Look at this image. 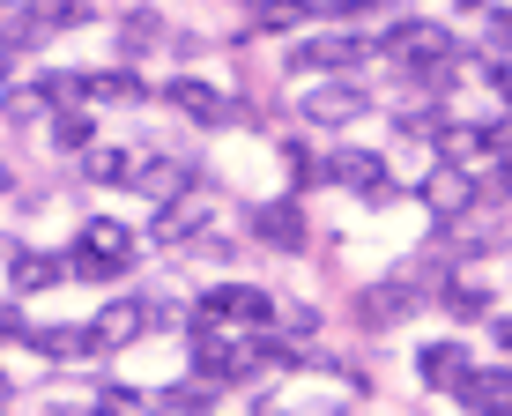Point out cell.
I'll return each mask as SVG.
<instances>
[{
  "label": "cell",
  "instance_id": "14",
  "mask_svg": "<svg viewBox=\"0 0 512 416\" xmlns=\"http://www.w3.org/2000/svg\"><path fill=\"white\" fill-rule=\"evenodd\" d=\"M401 312H416V290H409V283H372V290L357 298V320H364V327H394Z\"/></svg>",
  "mask_w": 512,
  "mask_h": 416
},
{
  "label": "cell",
  "instance_id": "10",
  "mask_svg": "<svg viewBox=\"0 0 512 416\" xmlns=\"http://www.w3.org/2000/svg\"><path fill=\"white\" fill-rule=\"evenodd\" d=\"M305 119L312 127H349V119H364V90L357 82H327V90L305 97Z\"/></svg>",
  "mask_w": 512,
  "mask_h": 416
},
{
  "label": "cell",
  "instance_id": "16",
  "mask_svg": "<svg viewBox=\"0 0 512 416\" xmlns=\"http://www.w3.org/2000/svg\"><path fill=\"white\" fill-rule=\"evenodd\" d=\"M67 268H75V260H52V253H15L8 283H15V298H30V290H52Z\"/></svg>",
  "mask_w": 512,
  "mask_h": 416
},
{
  "label": "cell",
  "instance_id": "19",
  "mask_svg": "<svg viewBox=\"0 0 512 416\" xmlns=\"http://www.w3.org/2000/svg\"><path fill=\"white\" fill-rule=\"evenodd\" d=\"M30 23L38 30H75V23H90V0H30Z\"/></svg>",
  "mask_w": 512,
  "mask_h": 416
},
{
  "label": "cell",
  "instance_id": "28",
  "mask_svg": "<svg viewBox=\"0 0 512 416\" xmlns=\"http://www.w3.org/2000/svg\"><path fill=\"white\" fill-rule=\"evenodd\" d=\"M483 75H490V90L512 104V60H483Z\"/></svg>",
  "mask_w": 512,
  "mask_h": 416
},
{
  "label": "cell",
  "instance_id": "15",
  "mask_svg": "<svg viewBox=\"0 0 512 416\" xmlns=\"http://www.w3.org/2000/svg\"><path fill=\"white\" fill-rule=\"evenodd\" d=\"M134 186H141V194H156V201H179V194H193V171L171 164V156H141Z\"/></svg>",
  "mask_w": 512,
  "mask_h": 416
},
{
  "label": "cell",
  "instance_id": "30",
  "mask_svg": "<svg viewBox=\"0 0 512 416\" xmlns=\"http://www.w3.org/2000/svg\"><path fill=\"white\" fill-rule=\"evenodd\" d=\"M498 186H512V127L498 134Z\"/></svg>",
  "mask_w": 512,
  "mask_h": 416
},
{
  "label": "cell",
  "instance_id": "1",
  "mask_svg": "<svg viewBox=\"0 0 512 416\" xmlns=\"http://www.w3.org/2000/svg\"><path fill=\"white\" fill-rule=\"evenodd\" d=\"M379 52L401 67V75H416V82H446V75H453V60H461L453 30H438V23H394Z\"/></svg>",
  "mask_w": 512,
  "mask_h": 416
},
{
  "label": "cell",
  "instance_id": "12",
  "mask_svg": "<svg viewBox=\"0 0 512 416\" xmlns=\"http://www.w3.org/2000/svg\"><path fill=\"white\" fill-rule=\"evenodd\" d=\"M327 179L357 186V194H372V201H386V194H394V186H386V164H379L372 149H342V156L327 164Z\"/></svg>",
  "mask_w": 512,
  "mask_h": 416
},
{
  "label": "cell",
  "instance_id": "7",
  "mask_svg": "<svg viewBox=\"0 0 512 416\" xmlns=\"http://www.w3.org/2000/svg\"><path fill=\"white\" fill-rule=\"evenodd\" d=\"M364 60V38H305L290 52V67H312V75H349Z\"/></svg>",
  "mask_w": 512,
  "mask_h": 416
},
{
  "label": "cell",
  "instance_id": "13",
  "mask_svg": "<svg viewBox=\"0 0 512 416\" xmlns=\"http://www.w3.org/2000/svg\"><path fill=\"white\" fill-rule=\"evenodd\" d=\"M416 372H423V387H453V394H461V379L475 372V364H468L461 342H431V350L416 357Z\"/></svg>",
  "mask_w": 512,
  "mask_h": 416
},
{
  "label": "cell",
  "instance_id": "32",
  "mask_svg": "<svg viewBox=\"0 0 512 416\" xmlns=\"http://www.w3.org/2000/svg\"><path fill=\"white\" fill-rule=\"evenodd\" d=\"M461 8H483V0H461Z\"/></svg>",
  "mask_w": 512,
  "mask_h": 416
},
{
  "label": "cell",
  "instance_id": "8",
  "mask_svg": "<svg viewBox=\"0 0 512 416\" xmlns=\"http://www.w3.org/2000/svg\"><path fill=\"white\" fill-rule=\"evenodd\" d=\"M141 327H149V305H141V298H112L90 320V342H97V350H119V342H134Z\"/></svg>",
  "mask_w": 512,
  "mask_h": 416
},
{
  "label": "cell",
  "instance_id": "27",
  "mask_svg": "<svg viewBox=\"0 0 512 416\" xmlns=\"http://www.w3.org/2000/svg\"><path fill=\"white\" fill-rule=\"evenodd\" d=\"M97 416H134V394H127V387H112V394H97Z\"/></svg>",
  "mask_w": 512,
  "mask_h": 416
},
{
  "label": "cell",
  "instance_id": "24",
  "mask_svg": "<svg viewBox=\"0 0 512 416\" xmlns=\"http://www.w3.org/2000/svg\"><path fill=\"white\" fill-rule=\"evenodd\" d=\"M90 97H141L134 67H97V75H90Z\"/></svg>",
  "mask_w": 512,
  "mask_h": 416
},
{
  "label": "cell",
  "instance_id": "4",
  "mask_svg": "<svg viewBox=\"0 0 512 416\" xmlns=\"http://www.w3.org/2000/svg\"><path fill=\"white\" fill-rule=\"evenodd\" d=\"M164 104H171V112H186V119H201V127H231V119H238V104H231V97L208 90V82H193V75L164 82Z\"/></svg>",
  "mask_w": 512,
  "mask_h": 416
},
{
  "label": "cell",
  "instance_id": "29",
  "mask_svg": "<svg viewBox=\"0 0 512 416\" xmlns=\"http://www.w3.org/2000/svg\"><path fill=\"white\" fill-rule=\"evenodd\" d=\"M490 38H498V45L512 52V8H490Z\"/></svg>",
  "mask_w": 512,
  "mask_h": 416
},
{
  "label": "cell",
  "instance_id": "22",
  "mask_svg": "<svg viewBox=\"0 0 512 416\" xmlns=\"http://www.w3.org/2000/svg\"><path fill=\"white\" fill-rule=\"evenodd\" d=\"M119 38H127L134 52H141V45H156V38H164V15H156V8H127V23H119Z\"/></svg>",
  "mask_w": 512,
  "mask_h": 416
},
{
  "label": "cell",
  "instance_id": "9",
  "mask_svg": "<svg viewBox=\"0 0 512 416\" xmlns=\"http://www.w3.org/2000/svg\"><path fill=\"white\" fill-rule=\"evenodd\" d=\"M461 409H468V416H505V409H512V372H505V364L468 372V379H461Z\"/></svg>",
  "mask_w": 512,
  "mask_h": 416
},
{
  "label": "cell",
  "instance_id": "34",
  "mask_svg": "<svg viewBox=\"0 0 512 416\" xmlns=\"http://www.w3.org/2000/svg\"><path fill=\"white\" fill-rule=\"evenodd\" d=\"M505 416H512V409H505Z\"/></svg>",
  "mask_w": 512,
  "mask_h": 416
},
{
  "label": "cell",
  "instance_id": "2",
  "mask_svg": "<svg viewBox=\"0 0 512 416\" xmlns=\"http://www.w3.org/2000/svg\"><path fill=\"white\" fill-rule=\"evenodd\" d=\"M134 260V231L127 223H82V246H75V275H119Z\"/></svg>",
  "mask_w": 512,
  "mask_h": 416
},
{
  "label": "cell",
  "instance_id": "31",
  "mask_svg": "<svg viewBox=\"0 0 512 416\" xmlns=\"http://www.w3.org/2000/svg\"><path fill=\"white\" fill-rule=\"evenodd\" d=\"M498 342H505V350H512V320H505V327H498Z\"/></svg>",
  "mask_w": 512,
  "mask_h": 416
},
{
  "label": "cell",
  "instance_id": "25",
  "mask_svg": "<svg viewBox=\"0 0 512 416\" xmlns=\"http://www.w3.org/2000/svg\"><path fill=\"white\" fill-rule=\"evenodd\" d=\"M446 312L453 320H483V290L475 283H446Z\"/></svg>",
  "mask_w": 512,
  "mask_h": 416
},
{
  "label": "cell",
  "instance_id": "33",
  "mask_svg": "<svg viewBox=\"0 0 512 416\" xmlns=\"http://www.w3.org/2000/svg\"><path fill=\"white\" fill-rule=\"evenodd\" d=\"M0 394H8V379H0Z\"/></svg>",
  "mask_w": 512,
  "mask_h": 416
},
{
  "label": "cell",
  "instance_id": "23",
  "mask_svg": "<svg viewBox=\"0 0 512 416\" xmlns=\"http://www.w3.org/2000/svg\"><path fill=\"white\" fill-rule=\"evenodd\" d=\"M90 112H52V142H60V149H90Z\"/></svg>",
  "mask_w": 512,
  "mask_h": 416
},
{
  "label": "cell",
  "instance_id": "3",
  "mask_svg": "<svg viewBox=\"0 0 512 416\" xmlns=\"http://www.w3.org/2000/svg\"><path fill=\"white\" fill-rule=\"evenodd\" d=\"M201 320H223V327H268L275 320V298H268V290H253V283H216V290H208V298H201Z\"/></svg>",
  "mask_w": 512,
  "mask_h": 416
},
{
  "label": "cell",
  "instance_id": "11",
  "mask_svg": "<svg viewBox=\"0 0 512 416\" xmlns=\"http://www.w3.org/2000/svg\"><path fill=\"white\" fill-rule=\"evenodd\" d=\"M253 238L275 246V253H297L305 246V216H297L290 201H268V208H253Z\"/></svg>",
  "mask_w": 512,
  "mask_h": 416
},
{
  "label": "cell",
  "instance_id": "5",
  "mask_svg": "<svg viewBox=\"0 0 512 416\" xmlns=\"http://www.w3.org/2000/svg\"><path fill=\"white\" fill-rule=\"evenodd\" d=\"M475 194H483V186H475V179H468V171H461V164H438V171H431V179H423V208H431V216H438V223H453V216H468V208H475Z\"/></svg>",
  "mask_w": 512,
  "mask_h": 416
},
{
  "label": "cell",
  "instance_id": "18",
  "mask_svg": "<svg viewBox=\"0 0 512 416\" xmlns=\"http://www.w3.org/2000/svg\"><path fill=\"white\" fill-rule=\"evenodd\" d=\"M312 0H253V30H305Z\"/></svg>",
  "mask_w": 512,
  "mask_h": 416
},
{
  "label": "cell",
  "instance_id": "20",
  "mask_svg": "<svg viewBox=\"0 0 512 416\" xmlns=\"http://www.w3.org/2000/svg\"><path fill=\"white\" fill-rule=\"evenodd\" d=\"M52 104H60V97H52V82H38V90H8V104H0V112H8V119H23V127H30V119H45Z\"/></svg>",
  "mask_w": 512,
  "mask_h": 416
},
{
  "label": "cell",
  "instance_id": "6",
  "mask_svg": "<svg viewBox=\"0 0 512 416\" xmlns=\"http://www.w3.org/2000/svg\"><path fill=\"white\" fill-rule=\"evenodd\" d=\"M201 223H208V194L193 186V194H179V201H164V208H156L149 238H156V246H186V238L201 231Z\"/></svg>",
  "mask_w": 512,
  "mask_h": 416
},
{
  "label": "cell",
  "instance_id": "17",
  "mask_svg": "<svg viewBox=\"0 0 512 416\" xmlns=\"http://www.w3.org/2000/svg\"><path fill=\"white\" fill-rule=\"evenodd\" d=\"M90 171L97 186H134V171H141V156H127V149H90Z\"/></svg>",
  "mask_w": 512,
  "mask_h": 416
},
{
  "label": "cell",
  "instance_id": "26",
  "mask_svg": "<svg viewBox=\"0 0 512 416\" xmlns=\"http://www.w3.org/2000/svg\"><path fill=\"white\" fill-rule=\"evenodd\" d=\"M320 8H327V15H342V23H364V15H372L379 0H320Z\"/></svg>",
  "mask_w": 512,
  "mask_h": 416
},
{
  "label": "cell",
  "instance_id": "21",
  "mask_svg": "<svg viewBox=\"0 0 512 416\" xmlns=\"http://www.w3.org/2000/svg\"><path fill=\"white\" fill-rule=\"evenodd\" d=\"M156 416H208V387L193 379V387H171V394H156Z\"/></svg>",
  "mask_w": 512,
  "mask_h": 416
}]
</instances>
